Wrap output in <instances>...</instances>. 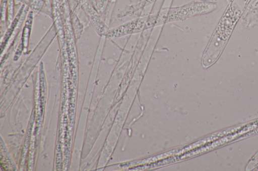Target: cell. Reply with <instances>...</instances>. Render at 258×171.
Segmentation results:
<instances>
[{"label": "cell", "instance_id": "1", "mask_svg": "<svg viewBox=\"0 0 258 171\" xmlns=\"http://www.w3.org/2000/svg\"><path fill=\"white\" fill-rule=\"evenodd\" d=\"M237 18L224 17L217 27L203 57V65L208 67L214 63L220 55Z\"/></svg>", "mask_w": 258, "mask_h": 171}, {"label": "cell", "instance_id": "2", "mask_svg": "<svg viewBox=\"0 0 258 171\" xmlns=\"http://www.w3.org/2000/svg\"><path fill=\"white\" fill-rule=\"evenodd\" d=\"M215 5L211 3H199L174 9L168 13H161L159 18L161 23L184 19L197 14L208 13L214 9Z\"/></svg>", "mask_w": 258, "mask_h": 171}, {"label": "cell", "instance_id": "3", "mask_svg": "<svg viewBox=\"0 0 258 171\" xmlns=\"http://www.w3.org/2000/svg\"><path fill=\"white\" fill-rule=\"evenodd\" d=\"M145 29V18H141L108 31L106 33V36L110 38H116L130 34L137 33Z\"/></svg>", "mask_w": 258, "mask_h": 171}]
</instances>
